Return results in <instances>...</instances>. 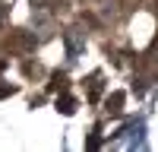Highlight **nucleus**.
I'll return each instance as SVG.
<instances>
[{"label": "nucleus", "instance_id": "nucleus-1", "mask_svg": "<svg viewBox=\"0 0 158 152\" xmlns=\"http://www.w3.org/2000/svg\"><path fill=\"white\" fill-rule=\"evenodd\" d=\"M82 44H85V38H82V35H76V29L67 32V54H70V60H76V54L82 51Z\"/></svg>", "mask_w": 158, "mask_h": 152}, {"label": "nucleus", "instance_id": "nucleus-2", "mask_svg": "<svg viewBox=\"0 0 158 152\" xmlns=\"http://www.w3.org/2000/svg\"><path fill=\"white\" fill-rule=\"evenodd\" d=\"M108 111H111V114H120V111H123V92H114V95L108 98Z\"/></svg>", "mask_w": 158, "mask_h": 152}, {"label": "nucleus", "instance_id": "nucleus-3", "mask_svg": "<svg viewBox=\"0 0 158 152\" xmlns=\"http://www.w3.org/2000/svg\"><path fill=\"white\" fill-rule=\"evenodd\" d=\"M57 111H63V114H73V111H76V98H70V95L57 98Z\"/></svg>", "mask_w": 158, "mask_h": 152}]
</instances>
